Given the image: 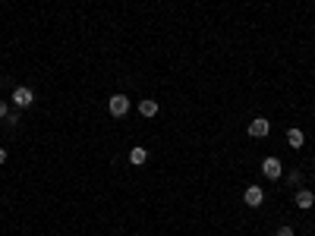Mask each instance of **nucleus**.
I'll list each match as a JSON object with an SVG mask.
<instances>
[{
  "mask_svg": "<svg viewBox=\"0 0 315 236\" xmlns=\"http://www.w3.org/2000/svg\"><path fill=\"white\" fill-rule=\"evenodd\" d=\"M303 142H306L303 129H290V132H287V145H290V148H303Z\"/></svg>",
  "mask_w": 315,
  "mask_h": 236,
  "instance_id": "6e6552de",
  "label": "nucleus"
},
{
  "mask_svg": "<svg viewBox=\"0 0 315 236\" xmlns=\"http://www.w3.org/2000/svg\"><path fill=\"white\" fill-rule=\"evenodd\" d=\"M262 177L265 180H280L284 177V164H280L278 158H265L262 161Z\"/></svg>",
  "mask_w": 315,
  "mask_h": 236,
  "instance_id": "f03ea898",
  "label": "nucleus"
},
{
  "mask_svg": "<svg viewBox=\"0 0 315 236\" xmlns=\"http://www.w3.org/2000/svg\"><path fill=\"white\" fill-rule=\"evenodd\" d=\"M0 120H6V104L0 101Z\"/></svg>",
  "mask_w": 315,
  "mask_h": 236,
  "instance_id": "ddd939ff",
  "label": "nucleus"
},
{
  "mask_svg": "<svg viewBox=\"0 0 315 236\" xmlns=\"http://www.w3.org/2000/svg\"><path fill=\"white\" fill-rule=\"evenodd\" d=\"M3 123H6V126H16V123H19V113H6Z\"/></svg>",
  "mask_w": 315,
  "mask_h": 236,
  "instance_id": "f8f14e48",
  "label": "nucleus"
},
{
  "mask_svg": "<svg viewBox=\"0 0 315 236\" xmlns=\"http://www.w3.org/2000/svg\"><path fill=\"white\" fill-rule=\"evenodd\" d=\"M268 132H271V123H268L265 117H259V120H252V123H249V136L252 139H265Z\"/></svg>",
  "mask_w": 315,
  "mask_h": 236,
  "instance_id": "39448f33",
  "label": "nucleus"
},
{
  "mask_svg": "<svg viewBox=\"0 0 315 236\" xmlns=\"http://www.w3.org/2000/svg\"><path fill=\"white\" fill-rule=\"evenodd\" d=\"M107 113L111 117H126L130 113V98L126 94H111L107 98Z\"/></svg>",
  "mask_w": 315,
  "mask_h": 236,
  "instance_id": "f257e3e1",
  "label": "nucleus"
},
{
  "mask_svg": "<svg viewBox=\"0 0 315 236\" xmlns=\"http://www.w3.org/2000/svg\"><path fill=\"white\" fill-rule=\"evenodd\" d=\"M243 201H246L249 208H259V205L265 201V192H262V186H249V189L243 192Z\"/></svg>",
  "mask_w": 315,
  "mask_h": 236,
  "instance_id": "20e7f679",
  "label": "nucleus"
},
{
  "mask_svg": "<svg viewBox=\"0 0 315 236\" xmlns=\"http://www.w3.org/2000/svg\"><path fill=\"white\" fill-rule=\"evenodd\" d=\"M287 183H290V186H299V183H303V170H293L290 177H287Z\"/></svg>",
  "mask_w": 315,
  "mask_h": 236,
  "instance_id": "9d476101",
  "label": "nucleus"
},
{
  "mask_svg": "<svg viewBox=\"0 0 315 236\" xmlns=\"http://www.w3.org/2000/svg\"><path fill=\"white\" fill-rule=\"evenodd\" d=\"M3 161H6V148H0V164H3Z\"/></svg>",
  "mask_w": 315,
  "mask_h": 236,
  "instance_id": "4468645a",
  "label": "nucleus"
},
{
  "mask_svg": "<svg viewBox=\"0 0 315 236\" xmlns=\"http://www.w3.org/2000/svg\"><path fill=\"white\" fill-rule=\"evenodd\" d=\"M315 205V192H312V189H299V192H296V208H303V211H306V208H312Z\"/></svg>",
  "mask_w": 315,
  "mask_h": 236,
  "instance_id": "423d86ee",
  "label": "nucleus"
},
{
  "mask_svg": "<svg viewBox=\"0 0 315 236\" xmlns=\"http://www.w3.org/2000/svg\"><path fill=\"white\" fill-rule=\"evenodd\" d=\"M139 113H142V117H155V113H158V101L145 98L142 104H139Z\"/></svg>",
  "mask_w": 315,
  "mask_h": 236,
  "instance_id": "1a4fd4ad",
  "label": "nucleus"
},
{
  "mask_svg": "<svg viewBox=\"0 0 315 236\" xmlns=\"http://www.w3.org/2000/svg\"><path fill=\"white\" fill-rule=\"evenodd\" d=\"M274 236H293V227L290 224H284V227H278V233Z\"/></svg>",
  "mask_w": 315,
  "mask_h": 236,
  "instance_id": "9b49d317",
  "label": "nucleus"
},
{
  "mask_svg": "<svg viewBox=\"0 0 315 236\" xmlns=\"http://www.w3.org/2000/svg\"><path fill=\"white\" fill-rule=\"evenodd\" d=\"M145 161H148V151H145L142 145H132V151H130V164H132V167H142Z\"/></svg>",
  "mask_w": 315,
  "mask_h": 236,
  "instance_id": "0eeeda50",
  "label": "nucleus"
},
{
  "mask_svg": "<svg viewBox=\"0 0 315 236\" xmlns=\"http://www.w3.org/2000/svg\"><path fill=\"white\" fill-rule=\"evenodd\" d=\"M13 104L16 107H32L35 104V91H32L29 85H19V89L13 91Z\"/></svg>",
  "mask_w": 315,
  "mask_h": 236,
  "instance_id": "7ed1b4c3",
  "label": "nucleus"
}]
</instances>
